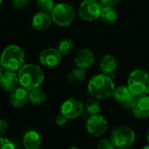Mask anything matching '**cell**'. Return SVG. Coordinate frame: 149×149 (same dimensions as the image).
I'll list each match as a JSON object with an SVG mask.
<instances>
[{
  "instance_id": "obj_1",
  "label": "cell",
  "mask_w": 149,
  "mask_h": 149,
  "mask_svg": "<svg viewBox=\"0 0 149 149\" xmlns=\"http://www.w3.org/2000/svg\"><path fill=\"white\" fill-rule=\"evenodd\" d=\"M115 87L113 78L104 73L95 74L87 84V91L90 96L100 100H105L113 97Z\"/></svg>"
},
{
  "instance_id": "obj_2",
  "label": "cell",
  "mask_w": 149,
  "mask_h": 149,
  "mask_svg": "<svg viewBox=\"0 0 149 149\" xmlns=\"http://www.w3.org/2000/svg\"><path fill=\"white\" fill-rule=\"evenodd\" d=\"M17 76L20 86L28 91L39 87L45 79L43 70L34 64L24 65L18 71Z\"/></svg>"
},
{
  "instance_id": "obj_3",
  "label": "cell",
  "mask_w": 149,
  "mask_h": 149,
  "mask_svg": "<svg viewBox=\"0 0 149 149\" xmlns=\"http://www.w3.org/2000/svg\"><path fill=\"white\" fill-rule=\"evenodd\" d=\"M24 52L22 48L17 45H10L2 52L0 65L6 71L18 72L24 65Z\"/></svg>"
},
{
  "instance_id": "obj_4",
  "label": "cell",
  "mask_w": 149,
  "mask_h": 149,
  "mask_svg": "<svg viewBox=\"0 0 149 149\" xmlns=\"http://www.w3.org/2000/svg\"><path fill=\"white\" fill-rule=\"evenodd\" d=\"M127 86L135 98L148 95L149 72L143 69L134 70L127 78Z\"/></svg>"
},
{
  "instance_id": "obj_5",
  "label": "cell",
  "mask_w": 149,
  "mask_h": 149,
  "mask_svg": "<svg viewBox=\"0 0 149 149\" xmlns=\"http://www.w3.org/2000/svg\"><path fill=\"white\" fill-rule=\"evenodd\" d=\"M110 140L116 149H129L136 141V134L130 127L120 125L111 131Z\"/></svg>"
},
{
  "instance_id": "obj_6",
  "label": "cell",
  "mask_w": 149,
  "mask_h": 149,
  "mask_svg": "<svg viewBox=\"0 0 149 149\" xmlns=\"http://www.w3.org/2000/svg\"><path fill=\"white\" fill-rule=\"evenodd\" d=\"M50 15L52 22L59 26H69L75 19L74 9L72 5L66 3L55 4Z\"/></svg>"
},
{
  "instance_id": "obj_7",
  "label": "cell",
  "mask_w": 149,
  "mask_h": 149,
  "mask_svg": "<svg viewBox=\"0 0 149 149\" xmlns=\"http://www.w3.org/2000/svg\"><path fill=\"white\" fill-rule=\"evenodd\" d=\"M86 129L91 136L100 138L104 136L108 130V120L100 113L88 116L86 121Z\"/></svg>"
},
{
  "instance_id": "obj_8",
  "label": "cell",
  "mask_w": 149,
  "mask_h": 149,
  "mask_svg": "<svg viewBox=\"0 0 149 149\" xmlns=\"http://www.w3.org/2000/svg\"><path fill=\"white\" fill-rule=\"evenodd\" d=\"M103 5L100 0H84L79 7V14L80 17L88 22L95 21L100 17Z\"/></svg>"
},
{
  "instance_id": "obj_9",
  "label": "cell",
  "mask_w": 149,
  "mask_h": 149,
  "mask_svg": "<svg viewBox=\"0 0 149 149\" xmlns=\"http://www.w3.org/2000/svg\"><path fill=\"white\" fill-rule=\"evenodd\" d=\"M84 112V102L77 98H69L60 106V113L65 115L68 120H75L80 117Z\"/></svg>"
},
{
  "instance_id": "obj_10",
  "label": "cell",
  "mask_w": 149,
  "mask_h": 149,
  "mask_svg": "<svg viewBox=\"0 0 149 149\" xmlns=\"http://www.w3.org/2000/svg\"><path fill=\"white\" fill-rule=\"evenodd\" d=\"M113 98L120 107L125 109H131L135 100V97L132 94L127 85L116 86L113 94Z\"/></svg>"
},
{
  "instance_id": "obj_11",
  "label": "cell",
  "mask_w": 149,
  "mask_h": 149,
  "mask_svg": "<svg viewBox=\"0 0 149 149\" xmlns=\"http://www.w3.org/2000/svg\"><path fill=\"white\" fill-rule=\"evenodd\" d=\"M62 61V54L57 48L45 49L39 55V62L42 65L53 68L58 66Z\"/></svg>"
},
{
  "instance_id": "obj_12",
  "label": "cell",
  "mask_w": 149,
  "mask_h": 149,
  "mask_svg": "<svg viewBox=\"0 0 149 149\" xmlns=\"http://www.w3.org/2000/svg\"><path fill=\"white\" fill-rule=\"evenodd\" d=\"M130 110L133 115L139 120L149 118V94L135 98Z\"/></svg>"
},
{
  "instance_id": "obj_13",
  "label": "cell",
  "mask_w": 149,
  "mask_h": 149,
  "mask_svg": "<svg viewBox=\"0 0 149 149\" xmlns=\"http://www.w3.org/2000/svg\"><path fill=\"white\" fill-rule=\"evenodd\" d=\"M95 61V57L93 52L88 48H82L75 55L74 62L75 65L81 69H88L90 68Z\"/></svg>"
},
{
  "instance_id": "obj_14",
  "label": "cell",
  "mask_w": 149,
  "mask_h": 149,
  "mask_svg": "<svg viewBox=\"0 0 149 149\" xmlns=\"http://www.w3.org/2000/svg\"><path fill=\"white\" fill-rule=\"evenodd\" d=\"M10 93V104L15 108H21L29 102V91L22 86L17 87Z\"/></svg>"
},
{
  "instance_id": "obj_15",
  "label": "cell",
  "mask_w": 149,
  "mask_h": 149,
  "mask_svg": "<svg viewBox=\"0 0 149 149\" xmlns=\"http://www.w3.org/2000/svg\"><path fill=\"white\" fill-rule=\"evenodd\" d=\"M19 80L17 73L15 72L5 71L0 78V86L1 88L7 93H11L17 87H18Z\"/></svg>"
},
{
  "instance_id": "obj_16",
  "label": "cell",
  "mask_w": 149,
  "mask_h": 149,
  "mask_svg": "<svg viewBox=\"0 0 149 149\" xmlns=\"http://www.w3.org/2000/svg\"><path fill=\"white\" fill-rule=\"evenodd\" d=\"M52 22V17L49 13L38 11L33 16L31 20V25L36 31H45L50 27Z\"/></svg>"
},
{
  "instance_id": "obj_17",
  "label": "cell",
  "mask_w": 149,
  "mask_h": 149,
  "mask_svg": "<svg viewBox=\"0 0 149 149\" xmlns=\"http://www.w3.org/2000/svg\"><path fill=\"white\" fill-rule=\"evenodd\" d=\"M23 145L24 149H39L41 146V138L35 130L27 131L23 136Z\"/></svg>"
},
{
  "instance_id": "obj_18",
  "label": "cell",
  "mask_w": 149,
  "mask_h": 149,
  "mask_svg": "<svg viewBox=\"0 0 149 149\" xmlns=\"http://www.w3.org/2000/svg\"><path fill=\"white\" fill-rule=\"evenodd\" d=\"M100 68L101 72L107 75H112L117 68V59L113 54H106L100 60Z\"/></svg>"
},
{
  "instance_id": "obj_19",
  "label": "cell",
  "mask_w": 149,
  "mask_h": 149,
  "mask_svg": "<svg viewBox=\"0 0 149 149\" xmlns=\"http://www.w3.org/2000/svg\"><path fill=\"white\" fill-rule=\"evenodd\" d=\"M86 79V72L85 69L76 68L70 72L67 76L68 83L72 86H77L81 85Z\"/></svg>"
},
{
  "instance_id": "obj_20",
  "label": "cell",
  "mask_w": 149,
  "mask_h": 149,
  "mask_svg": "<svg viewBox=\"0 0 149 149\" xmlns=\"http://www.w3.org/2000/svg\"><path fill=\"white\" fill-rule=\"evenodd\" d=\"M84 105H85V112L86 114H88V116L95 115L100 113L101 103L100 100L96 98L90 96V98H88L86 100Z\"/></svg>"
},
{
  "instance_id": "obj_21",
  "label": "cell",
  "mask_w": 149,
  "mask_h": 149,
  "mask_svg": "<svg viewBox=\"0 0 149 149\" xmlns=\"http://www.w3.org/2000/svg\"><path fill=\"white\" fill-rule=\"evenodd\" d=\"M100 17L107 24H113L118 20V12L113 7H103Z\"/></svg>"
},
{
  "instance_id": "obj_22",
  "label": "cell",
  "mask_w": 149,
  "mask_h": 149,
  "mask_svg": "<svg viewBox=\"0 0 149 149\" xmlns=\"http://www.w3.org/2000/svg\"><path fill=\"white\" fill-rule=\"evenodd\" d=\"M45 100H46V94L39 87L29 91V101L32 105L38 106L45 103Z\"/></svg>"
},
{
  "instance_id": "obj_23",
  "label": "cell",
  "mask_w": 149,
  "mask_h": 149,
  "mask_svg": "<svg viewBox=\"0 0 149 149\" xmlns=\"http://www.w3.org/2000/svg\"><path fill=\"white\" fill-rule=\"evenodd\" d=\"M74 47V43L72 39L70 38H65L59 41L58 44L57 49L62 55H66L69 54Z\"/></svg>"
},
{
  "instance_id": "obj_24",
  "label": "cell",
  "mask_w": 149,
  "mask_h": 149,
  "mask_svg": "<svg viewBox=\"0 0 149 149\" xmlns=\"http://www.w3.org/2000/svg\"><path fill=\"white\" fill-rule=\"evenodd\" d=\"M55 3L53 0H38L37 1V7L41 12L45 13H51L54 7Z\"/></svg>"
},
{
  "instance_id": "obj_25",
  "label": "cell",
  "mask_w": 149,
  "mask_h": 149,
  "mask_svg": "<svg viewBox=\"0 0 149 149\" xmlns=\"http://www.w3.org/2000/svg\"><path fill=\"white\" fill-rule=\"evenodd\" d=\"M97 149H116L115 146L112 142V141L107 138L101 139L98 144H97Z\"/></svg>"
},
{
  "instance_id": "obj_26",
  "label": "cell",
  "mask_w": 149,
  "mask_h": 149,
  "mask_svg": "<svg viewBox=\"0 0 149 149\" xmlns=\"http://www.w3.org/2000/svg\"><path fill=\"white\" fill-rule=\"evenodd\" d=\"M0 149H16V146L10 140L0 136Z\"/></svg>"
},
{
  "instance_id": "obj_27",
  "label": "cell",
  "mask_w": 149,
  "mask_h": 149,
  "mask_svg": "<svg viewBox=\"0 0 149 149\" xmlns=\"http://www.w3.org/2000/svg\"><path fill=\"white\" fill-rule=\"evenodd\" d=\"M11 2H12V4L14 5L15 8L24 9L30 4L31 0H11Z\"/></svg>"
},
{
  "instance_id": "obj_28",
  "label": "cell",
  "mask_w": 149,
  "mask_h": 149,
  "mask_svg": "<svg viewBox=\"0 0 149 149\" xmlns=\"http://www.w3.org/2000/svg\"><path fill=\"white\" fill-rule=\"evenodd\" d=\"M69 120L65 116V115H63L62 113H58L57 116H56V118H55V123L58 125V126H59V127H63V126H65L66 123H67V121H68Z\"/></svg>"
},
{
  "instance_id": "obj_29",
  "label": "cell",
  "mask_w": 149,
  "mask_h": 149,
  "mask_svg": "<svg viewBox=\"0 0 149 149\" xmlns=\"http://www.w3.org/2000/svg\"><path fill=\"white\" fill-rule=\"evenodd\" d=\"M9 129V124L5 120L0 119V136H3Z\"/></svg>"
},
{
  "instance_id": "obj_30",
  "label": "cell",
  "mask_w": 149,
  "mask_h": 149,
  "mask_svg": "<svg viewBox=\"0 0 149 149\" xmlns=\"http://www.w3.org/2000/svg\"><path fill=\"white\" fill-rule=\"evenodd\" d=\"M103 7H114L120 0H100Z\"/></svg>"
},
{
  "instance_id": "obj_31",
  "label": "cell",
  "mask_w": 149,
  "mask_h": 149,
  "mask_svg": "<svg viewBox=\"0 0 149 149\" xmlns=\"http://www.w3.org/2000/svg\"><path fill=\"white\" fill-rule=\"evenodd\" d=\"M146 141H147V143L149 144V128L148 129L147 133H146Z\"/></svg>"
},
{
  "instance_id": "obj_32",
  "label": "cell",
  "mask_w": 149,
  "mask_h": 149,
  "mask_svg": "<svg viewBox=\"0 0 149 149\" xmlns=\"http://www.w3.org/2000/svg\"><path fill=\"white\" fill-rule=\"evenodd\" d=\"M3 67L1 66V65H0V78H1V76H2V74L3 73Z\"/></svg>"
},
{
  "instance_id": "obj_33",
  "label": "cell",
  "mask_w": 149,
  "mask_h": 149,
  "mask_svg": "<svg viewBox=\"0 0 149 149\" xmlns=\"http://www.w3.org/2000/svg\"><path fill=\"white\" fill-rule=\"evenodd\" d=\"M68 149H81V148H79V147H77V146H72V147L69 148Z\"/></svg>"
},
{
  "instance_id": "obj_34",
  "label": "cell",
  "mask_w": 149,
  "mask_h": 149,
  "mask_svg": "<svg viewBox=\"0 0 149 149\" xmlns=\"http://www.w3.org/2000/svg\"><path fill=\"white\" fill-rule=\"evenodd\" d=\"M141 149H149V144H147V145L143 146Z\"/></svg>"
},
{
  "instance_id": "obj_35",
  "label": "cell",
  "mask_w": 149,
  "mask_h": 149,
  "mask_svg": "<svg viewBox=\"0 0 149 149\" xmlns=\"http://www.w3.org/2000/svg\"><path fill=\"white\" fill-rule=\"evenodd\" d=\"M2 2H3V0H0V4L2 3Z\"/></svg>"
}]
</instances>
